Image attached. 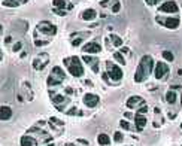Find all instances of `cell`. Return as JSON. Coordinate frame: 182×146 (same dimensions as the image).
Instances as JSON below:
<instances>
[{
    "label": "cell",
    "instance_id": "14",
    "mask_svg": "<svg viewBox=\"0 0 182 146\" xmlns=\"http://www.w3.org/2000/svg\"><path fill=\"white\" fill-rule=\"evenodd\" d=\"M133 118H134V124H136V131L142 133L143 128H145V125H146V122H148L146 116L145 115H140V113H136Z\"/></svg>",
    "mask_w": 182,
    "mask_h": 146
},
{
    "label": "cell",
    "instance_id": "5",
    "mask_svg": "<svg viewBox=\"0 0 182 146\" xmlns=\"http://www.w3.org/2000/svg\"><path fill=\"white\" fill-rule=\"evenodd\" d=\"M106 70H108L106 75H108L109 81H112V82H120L123 79V76H124L121 67L116 66V64H113L112 61H106Z\"/></svg>",
    "mask_w": 182,
    "mask_h": 146
},
{
    "label": "cell",
    "instance_id": "11",
    "mask_svg": "<svg viewBox=\"0 0 182 146\" xmlns=\"http://www.w3.org/2000/svg\"><path fill=\"white\" fill-rule=\"evenodd\" d=\"M82 101H84V105L87 106V108H96L99 103H100V97L99 95H96V94H91V92H87L84 97H82Z\"/></svg>",
    "mask_w": 182,
    "mask_h": 146
},
{
    "label": "cell",
    "instance_id": "8",
    "mask_svg": "<svg viewBox=\"0 0 182 146\" xmlns=\"http://www.w3.org/2000/svg\"><path fill=\"white\" fill-rule=\"evenodd\" d=\"M51 101L54 103L57 110L64 112V108H66V105L70 101V98H69L67 95H63V94H54V95H51Z\"/></svg>",
    "mask_w": 182,
    "mask_h": 146
},
{
    "label": "cell",
    "instance_id": "24",
    "mask_svg": "<svg viewBox=\"0 0 182 146\" xmlns=\"http://www.w3.org/2000/svg\"><path fill=\"white\" fill-rule=\"evenodd\" d=\"M67 2L66 0H52V6H54L55 9H67Z\"/></svg>",
    "mask_w": 182,
    "mask_h": 146
},
{
    "label": "cell",
    "instance_id": "31",
    "mask_svg": "<svg viewBox=\"0 0 182 146\" xmlns=\"http://www.w3.org/2000/svg\"><path fill=\"white\" fill-rule=\"evenodd\" d=\"M52 12H54L55 15H58V17H66V15H67V12H66V11H64V9H52Z\"/></svg>",
    "mask_w": 182,
    "mask_h": 146
},
{
    "label": "cell",
    "instance_id": "29",
    "mask_svg": "<svg viewBox=\"0 0 182 146\" xmlns=\"http://www.w3.org/2000/svg\"><path fill=\"white\" fill-rule=\"evenodd\" d=\"M113 140H115L116 143L123 142V140H124V134H123L121 131H115V134H113Z\"/></svg>",
    "mask_w": 182,
    "mask_h": 146
},
{
    "label": "cell",
    "instance_id": "41",
    "mask_svg": "<svg viewBox=\"0 0 182 146\" xmlns=\"http://www.w3.org/2000/svg\"><path fill=\"white\" fill-rule=\"evenodd\" d=\"M169 118H170V119H175V118H176V113H172V112H170V113H169Z\"/></svg>",
    "mask_w": 182,
    "mask_h": 146
},
{
    "label": "cell",
    "instance_id": "4",
    "mask_svg": "<svg viewBox=\"0 0 182 146\" xmlns=\"http://www.w3.org/2000/svg\"><path fill=\"white\" fill-rule=\"evenodd\" d=\"M35 33H40L43 36H49V37H54L57 35V27L51 21H40L39 24L36 25V32Z\"/></svg>",
    "mask_w": 182,
    "mask_h": 146
},
{
    "label": "cell",
    "instance_id": "47",
    "mask_svg": "<svg viewBox=\"0 0 182 146\" xmlns=\"http://www.w3.org/2000/svg\"><path fill=\"white\" fill-rule=\"evenodd\" d=\"M2 33H3V25L0 24V35H2Z\"/></svg>",
    "mask_w": 182,
    "mask_h": 146
},
{
    "label": "cell",
    "instance_id": "23",
    "mask_svg": "<svg viewBox=\"0 0 182 146\" xmlns=\"http://www.w3.org/2000/svg\"><path fill=\"white\" fill-rule=\"evenodd\" d=\"M176 100H178V95H176V92H173L172 90H170V91H167V94H166V101H167L169 105H173V103H176Z\"/></svg>",
    "mask_w": 182,
    "mask_h": 146
},
{
    "label": "cell",
    "instance_id": "35",
    "mask_svg": "<svg viewBox=\"0 0 182 146\" xmlns=\"http://www.w3.org/2000/svg\"><path fill=\"white\" fill-rule=\"evenodd\" d=\"M146 112H148V106H146V105H142L139 109L136 110V113H140V115H145Z\"/></svg>",
    "mask_w": 182,
    "mask_h": 146
},
{
    "label": "cell",
    "instance_id": "18",
    "mask_svg": "<svg viewBox=\"0 0 182 146\" xmlns=\"http://www.w3.org/2000/svg\"><path fill=\"white\" fill-rule=\"evenodd\" d=\"M12 118V109L9 106H0V121H9Z\"/></svg>",
    "mask_w": 182,
    "mask_h": 146
},
{
    "label": "cell",
    "instance_id": "9",
    "mask_svg": "<svg viewBox=\"0 0 182 146\" xmlns=\"http://www.w3.org/2000/svg\"><path fill=\"white\" fill-rule=\"evenodd\" d=\"M178 14L179 12V6L176 5V2L169 0V2H163L158 8V14Z\"/></svg>",
    "mask_w": 182,
    "mask_h": 146
},
{
    "label": "cell",
    "instance_id": "27",
    "mask_svg": "<svg viewBox=\"0 0 182 146\" xmlns=\"http://www.w3.org/2000/svg\"><path fill=\"white\" fill-rule=\"evenodd\" d=\"M161 55H163L164 60H167V61H173V60H175V55H173L172 51H167V49H166V51L161 52Z\"/></svg>",
    "mask_w": 182,
    "mask_h": 146
},
{
    "label": "cell",
    "instance_id": "44",
    "mask_svg": "<svg viewBox=\"0 0 182 146\" xmlns=\"http://www.w3.org/2000/svg\"><path fill=\"white\" fill-rule=\"evenodd\" d=\"M124 116H126V118H133V115H131L130 112H126V113H124Z\"/></svg>",
    "mask_w": 182,
    "mask_h": 146
},
{
    "label": "cell",
    "instance_id": "12",
    "mask_svg": "<svg viewBox=\"0 0 182 146\" xmlns=\"http://www.w3.org/2000/svg\"><path fill=\"white\" fill-rule=\"evenodd\" d=\"M102 51V45L97 43V42H87L84 46H82V52L84 54H99Z\"/></svg>",
    "mask_w": 182,
    "mask_h": 146
},
{
    "label": "cell",
    "instance_id": "32",
    "mask_svg": "<svg viewBox=\"0 0 182 146\" xmlns=\"http://www.w3.org/2000/svg\"><path fill=\"white\" fill-rule=\"evenodd\" d=\"M110 9H112V14H118V12H120V9H121V3H120V2H116V3L110 8Z\"/></svg>",
    "mask_w": 182,
    "mask_h": 146
},
{
    "label": "cell",
    "instance_id": "7",
    "mask_svg": "<svg viewBox=\"0 0 182 146\" xmlns=\"http://www.w3.org/2000/svg\"><path fill=\"white\" fill-rule=\"evenodd\" d=\"M48 63H49V55L46 54V52H40L33 60V69L37 70V72H40V70H43L48 66Z\"/></svg>",
    "mask_w": 182,
    "mask_h": 146
},
{
    "label": "cell",
    "instance_id": "26",
    "mask_svg": "<svg viewBox=\"0 0 182 146\" xmlns=\"http://www.w3.org/2000/svg\"><path fill=\"white\" fill-rule=\"evenodd\" d=\"M113 60H115L116 63H120L121 66L126 64V58H124V55L121 54V52H113Z\"/></svg>",
    "mask_w": 182,
    "mask_h": 146
},
{
    "label": "cell",
    "instance_id": "2",
    "mask_svg": "<svg viewBox=\"0 0 182 146\" xmlns=\"http://www.w3.org/2000/svg\"><path fill=\"white\" fill-rule=\"evenodd\" d=\"M63 63H64V66L67 67V70H69V73L72 76L82 78V75H84V66H82V61H81L79 57H76V55L67 57V58L63 60Z\"/></svg>",
    "mask_w": 182,
    "mask_h": 146
},
{
    "label": "cell",
    "instance_id": "46",
    "mask_svg": "<svg viewBox=\"0 0 182 146\" xmlns=\"http://www.w3.org/2000/svg\"><path fill=\"white\" fill-rule=\"evenodd\" d=\"M173 90H181V85H172Z\"/></svg>",
    "mask_w": 182,
    "mask_h": 146
},
{
    "label": "cell",
    "instance_id": "33",
    "mask_svg": "<svg viewBox=\"0 0 182 146\" xmlns=\"http://www.w3.org/2000/svg\"><path fill=\"white\" fill-rule=\"evenodd\" d=\"M48 43H49V40H42V39L39 40V39H35V45H36V46H45V45H48Z\"/></svg>",
    "mask_w": 182,
    "mask_h": 146
},
{
    "label": "cell",
    "instance_id": "1",
    "mask_svg": "<svg viewBox=\"0 0 182 146\" xmlns=\"http://www.w3.org/2000/svg\"><path fill=\"white\" fill-rule=\"evenodd\" d=\"M154 69V60L151 55H143L136 67V72H134V82H143L148 79V76L152 73Z\"/></svg>",
    "mask_w": 182,
    "mask_h": 146
},
{
    "label": "cell",
    "instance_id": "17",
    "mask_svg": "<svg viewBox=\"0 0 182 146\" xmlns=\"http://www.w3.org/2000/svg\"><path fill=\"white\" fill-rule=\"evenodd\" d=\"M19 145L21 146H36L37 140L33 136H30V134H24V136L21 137V140H19Z\"/></svg>",
    "mask_w": 182,
    "mask_h": 146
},
{
    "label": "cell",
    "instance_id": "43",
    "mask_svg": "<svg viewBox=\"0 0 182 146\" xmlns=\"http://www.w3.org/2000/svg\"><path fill=\"white\" fill-rule=\"evenodd\" d=\"M84 84H85V85H88V87H93V82H91V81H88V79H87Z\"/></svg>",
    "mask_w": 182,
    "mask_h": 146
},
{
    "label": "cell",
    "instance_id": "6",
    "mask_svg": "<svg viewBox=\"0 0 182 146\" xmlns=\"http://www.w3.org/2000/svg\"><path fill=\"white\" fill-rule=\"evenodd\" d=\"M155 21L160 24V25H163L166 28H170V30H175V28H178L179 27V24H181V19L178 18V17H155Z\"/></svg>",
    "mask_w": 182,
    "mask_h": 146
},
{
    "label": "cell",
    "instance_id": "25",
    "mask_svg": "<svg viewBox=\"0 0 182 146\" xmlns=\"http://www.w3.org/2000/svg\"><path fill=\"white\" fill-rule=\"evenodd\" d=\"M2 5L6 8H17V6H19V2L18 0H3Z\"/></svg>",
    "mask_w": 182,
    "mask_h": 146
},
{
    "label": "cell",
    "instance_id": "30",
    "mask_svg": "<svg viewBox=\"0 0 182 146\" xmlns=\"http://www.w3.org/2000/svg\"><path fill=\"white\" fill-rule=\"evenodd\" d=\"M66 113H67V115H70V116H75V115L81 116V115H82V112L78 109V108H72L70 110H66Z\"/></svg>",
    "mask_w": 182,
    "mask_h": 146
},
{
    "label": "cell",
    "instance_id": "42",
    "mask_svg": "<svg viewBox=\"0 0 182 146\" xmlns=\"http://www.w3.org/2000/svg\"><path fill=\"white\" fill-rule=\"evenodd\" d=\"M103 79H105V81H106L108 84L110 82V81H109V78H108V75H106V73H103Z\"/></svg>",
    "mask_w": 182,
    "mask_h": 146
},
{
    "label": "cell",
    "instance_id": "19",
    "mask_svg": "<svg viewBox=\"0 0 182 146\" xmlns=\"http://www.w3.org/2000/svg\"><path fill=\"white\" fill-rule=\"evenodd\" d=\"M81 18L84 19V21H93V19L97 18V12H96L94 9H85V11L82 12Z\"/></svg>",
    "mask_w": 182,
    "mask_h": 146
},
{
    "label": "cell",
    "instance_id": "22",
    "mask_svg": "<svg viewBox=\"0 0 182 146\" xmlns=\"http://www.w3.org/2000/svg\"><path fill=\"white\" fill-rule=\"evenodd\" d=\"M108 40H109L110 43L113 45V46H116V48H120V46H123V39L118 36V35H110L108 37Z\"/></svg>",
    "mask_w": 182,
    "mask_h": 146
},
{
    "label": "cell",
    "instance_id": "15",
    "mask_svg": "<svg viewBox=\"0 0 182 146\" xmlns=\"http://www.w3.org/2000/svg\"><path fill=\"white\" fill-rule=\"evenodd\" d=\"M90 36V32H79V33H73L72 36V40H70V43H72L73 46H79L81 43H82V40L85 39V37Z\"/></svg>",
    "mask_w": 182,
    "mask_h": 146
},
{
    "label": "cell",
    "instance_id": "45",
    "mask_svg": "<svg viewBox=\"0 0 182 146\" xmlns=\"http://www.w3.org/2000/svg\"><path fill=\"white\" fill-rule=\"evenodd\" d=\"M66 92H67V94H72V92H73V90H72V88H70V87H67V88H66Z\"/></svg>",
    "mask_w": 182,
    "mask_h": 146
},
{
    "label": "cell",
    "instance_id": "28",
    "mask_svg": "<svg viewBox=\"0 0 182 146\" xmlns=\"http://www.w3.org/2000/svg\"><path fill=\"white\" fill-rule=\"evenodd\" d=\"M116 2L118 0H103V2H100V6L102 8H112Z\"/></svg>",
    "mask_w": 182,
    "mask_h": 146
},
{
    "label": "cell",
    "instance_id": "38",
    "mask_svg": "<svg viewBox=\"0 0 182 146\" xmlns=\"http://www.w3.org/2000/svg\"><path fill=\"white\" fill-rule=\"evenodd\" d=\"M76 142H78V143H81V145H84V146H88V145H90V142H88V140H85V139H78Z\"/></svg>",
    "mask_w": 182,
    "mask_h": 146
},
{
    "label": "cell",
    "instance_id": "16",
    "mask_svg": "<svg viewBox=\"0 0 182 146\" xmlns=\"http://www.w3.org/2000/svg\"><path fill=\"white\" fill-rule=\"evenodd\" d=\"M82 60L88 64V66H91V69H93V72L94 73H99V58H96V57H91V55L85 54L84 57H82Z\"/></svg>",
    "mask_w": 182,
    "mask_h": 146
},
{
    "label": "cell",
    "instance_id": "49",
    "mask_svg": "<svg viewBox=\"0 0 182 146\" xmlns=\"http://www.w3.org/2000/svg\"><path fill=\"white\" fill-rule=\"evenodd\" d=\"M64 146H75V145H72V143H67V145H64Z\"/></svg>",
    "mask_w": 182,
    "mask_h": 146
},
{
    "label": "cell",
    "instance_id": "40",
    "mask_svg": "<svg viewBox=\"0 0 182 146\" xmlns=\"http://www.w3.org/2000/svg\"><path fill=\"white\" fill-rule=\"evenodd\" d=\"M11 42H12V37L11 36H8L6 39H5V43H11Z\"/></svg>",
    "mask_w": 182,
    "mask_h": 146
},
{
    "label": "cell",
    "instance_id": "3",
    "mask_svg": "<svg viewBox=\"0 0 182 146\" xmlns=\"http://www.w3.org/2000/svg\"><path fill=\"white\" fill-rule=\"evenodd\" d=\"M64 79H66L64 70L60 66H55V67H52V72L46 79V84H48V87H58V85H61V82Z\"/></svg>",
    "mask_w": 182,
    "mask_h": 146
},
{
    "label": "cell",
    "instance_id": "34",
    "mask_svg": "<svg viewBox=\"0 0 182 146\" xmlns=\"http://www.w3.org/2000/svg\"><path fill=\"white\" fill-rule=\"evenodd\" d=\"M21 48H22V42H17V43H14L12 51H14V52H19V51H21Z\"/></svg>",
    "mask_w": 182,
    "mask_h": 146
},
{
    "label": "cell",
    "instance_id": "50",
    "mask_svg": "<svg viewBox=\"0 0 182 146\" xmlns=\"http://www.w3.org/2000/svg\"><path fill=\"white\" fill-rule=\"evenodd\" d=\"M46 146H54V143H49V145H46Z\"/></svg>",
    "mask_w": 182,
    "mask_h": 146
},
{
    "label": "cell",
    "instance_id": "20",
    "mask_svg": "<svg viewBox=\"0 0 182 146\" xmlns=\"http://www.w3.org/2000/svg\"><path fill=\"white\" fill-rule=\"evenodd\" d=\"M97 143L102 146H108L110 145V137L108 134H105V133H100L99 136H97Z\"/></svg>",
    "mask_w": 182,
    "mask_h": 146
},
{
    "label": "cell",
    "instance_id": "37",
    "mask_svg": "<svg viewBox=\"0 0 182 146\" xmlns=\"http://www.w3.org/2000/svg\"><path fill=\"white\" fill-rule=\"evenodd\" d=\"M160 2H163V0H145L146 5H149V6H154V5H158Z\"/></svg>",
    "mask_w": 182,
    "mask_h": 146
},
{
    "label": "cell",
    "instance_id": "13",
    "mask_svg": "<svg viewBox=\"0 0 182 146\" xmlns=\"http://www.w3.org/2000/svg\"><path fill=\"white\" fill-rule=\"evenodd\" d=\"M142 105H145V100L140 95H131V97H128L127 103H126V106H127L128 109H137V106H142Z\"/></svg>",
    "mask_w": 182,
    "mask_h": 146
},
{
    "label": "cell",
    "instance_id": "39",
    "mask_svg": "<svg viewBox=\"0 0 182 146\" xmlns=\"http://www.w3.org/2000/svg\"><path fill=\"white\" fill-rule=\"evenodd\" d=\"M120 48H121V49H120V52H121L123 55L128 54V48H127V46H120Z\"/></svg>",
    "mask_w": 182,
    "mask_h": 146
},
{
    "label": "cell",
    "instance_id": "21",
    "mask_svg": "<svg viewBox=\"0 0 182 146\" xmlns=\"http://www.w3.org/2000/svg\"><path fill=\"white\" fill-rule=\"evenodd\" d=\"M48 121H49L51 127L54 128V130H60V128L64 127V121H61V119H58V118H54V116H51Z\"/></svg>",
    "mask_w": 182,
    "mask_h": 146
},
{
    "label": "cell",
    "instance_id": "36",
    "mask_svg": "<svg viewBox=\"0 0 182 146\" xmlns=\"http://www.w3.org/2000/svg\"><path fill=\"white\" fill-rule=\"evenodd\" d=\"M120 125H121V128H124V130H130V124H128L127 121H120Z\"/></svg>",
    "mask_w": 182,
    "mask_h": 146
},
{
    "label": "cell",
    "instance_id": "10",
    "mask_svg": "<svg viewBox=\"0 0 182 146\" xmlns=\"http://www.w3.org/2000/svg\"><path fill=\"white\" fill-rule=\"evenodd\" d=\"M167 73H169V66L163 63V61H158L157 64H155V69H154V76H155V79H164L166 76H167Z\"/></svg>",
    "mask_w": 182,
    "mask_h": 146
},
{
    "label": "cell",
    "instance_id": "48",
    "mask_svg": "<svg viewBox=\"0 0 182 146\" xmlns=\"http://www.w3.org/2000/svg\"><path fill=\"white\" fill-rule=\"evenodd\" d=\"M0 60H3V52H2V49H0Z\"/></svg>",
    "mask_w": 182,
    "mask_h": 146
}]
</instances>
